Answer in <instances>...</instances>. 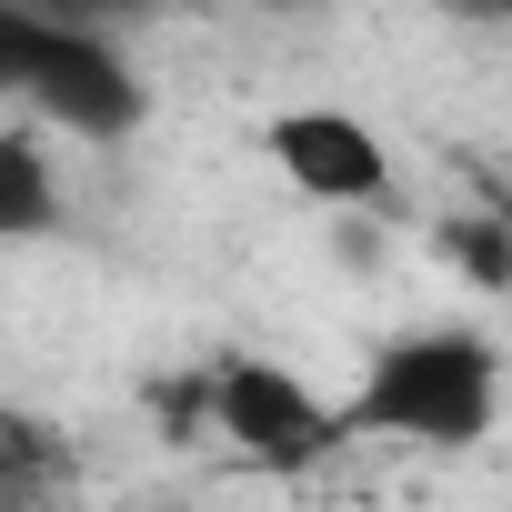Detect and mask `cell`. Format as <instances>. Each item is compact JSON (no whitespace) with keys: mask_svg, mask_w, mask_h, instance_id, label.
Masks as SVG:
<instances>
[{"mask_svg":"<svg viewBox=\"0 0 512 512\" xmlns=\"http://www.w3.org/2000/svg\"><path fill=\"white\" fill-rule=\"evenodd\" d=\"M21 31H31V11L0 0V111H11V81H21Z\"/></svg>","mask_w":512,"mask_h":512,"instance_id":"cell-7","label":"cell"},{"mask_svg":"<svg viewBox=\"0 0 512 512\" xmlns=\"http://www.w3.org/2000/svg\"><path fill=\"white\" fill-rule=\"evenodd\" d=\"M342 452L352 442H402V452H482L502 432V342L482 322H412L382 332L372 362L352 372Z\"/></svg>","mask_w":512,"mask_h":512,"instance_id":"cell-1","label":"cell"},{"mask_svg":"<svg viewBox=\"0 0 512 512\" xmlns=\"http://www.w3.org/2000/svg\"><path fill=\"white\" fill-rule=\"evenodd\" d=\"M262 161H272L312 211H382V201L402 191L392 141H382L362 111H342V101H292V111H272V121H262Z\"/></svg>","mask_w":512,"mask_h":512,"instance_id":"cell-4","label":"cell"},{"mask_svg":"<svg viewBox=\"0 0 512 512\" xmlns=\"http://www.w3.org/2000/svg\"><path fill=\"white\" fill-rule=\"evenodd\" d=\"M71 231V171L61 151L0 111V251H31V241H61Z\"/></svg>","mask_w":512,"mask_h":512,"instance_id":"cell-6","label":"cell"},{"mask_svg":"<svg viewBox=\"0 0 512 512\" xmlns=\"http://www.w3.org/2000/svg\"><path fill=\"white\" fill-rule=\"evenodd\" d=\"M91 482L81 432L41 402H0V512H71Z\"/></svg>","mask_w":512,"mask_h":512,"instance_id":"cell-5","label":"cell"},{"mask_svg":"<svg viewBox=\"0 0 512 512\" xmlns=\"http://www.w3.org/2000/svg\"><path fill=\"white\" fill-rule=\"evenodd\" d=\"M151 412H161V432H181V442H221L231 462H251V472H322L332 452H342V412H332V392H312L292 362H272V352H221V362H191V372H171L161 392H151Z\"/></svg>","mask_w":512,"mask_h":512,"instance_id":"cell-2","label":"cell"},{"mask_svg":"<svg viewBox=\"0 0 512 512\" xmlns=\"http://www.w3.org/2000/svg\"><path fill=\"white\" fill-rule=\"evenodd\" d=\"M11 121H31L51 151H121L151 121V81L141 61L71 11H31L21 31V81H11Z\"/></svg>","mask_w":512,"mask_h":512,"instance_id":"cell-3","label":"cell"}]
</instances>
